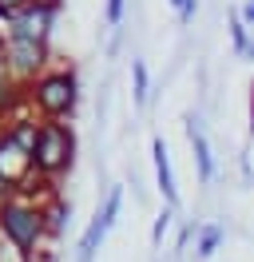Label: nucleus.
I'll return each mask as SVG.
<instances>
[{
	"label": "nucleus",
	"instance_id": "8",
	"mask_svg": "<svg viewBox=\"0 0 254 262\" xmlns=\"http://www.w3.org/2000/svg\"><path fill=\"white\" fill-rule=\"evenodd\" d=\"M151 159H155V183H159V191H163V203H167V207H179V187H175L171 155H167L163 135H151Z\"/></svg>",
	"mask_w": 254,
	"mask_h": 262
},
{
	"label": "nucleus",
	"instance_id": "10",
	"mask_svg": "<svg viewBox=\"0 0 254 262\" xmlns=\"http://www.w3.org/2000/svg\"><path fill=\"white\" fill-rule=\"evenodd\" d=\"M222 238H226V227H222V223L199 227V258H215V250L222 246Z\"/></svg>",
	"mask_w": 254,
	"mask_h": 262
},
{
	"label": "nucleus",
	"instance_id": "2",
	"mask_svg": "<svg viewBox=\"0 0 254 262\" xmlns=\"http://www.w3.org/2000/svg\"><path fill=\"white\" fill-rule=\"evenodd\" d=\"M32 103L44 112V119L60 123L64 115L76 112L79 103V80L72 68H56V72H40L32 80Z\"/></svg>",
	"mask_w": 254,
	"mask_h": 262
},
{
	"label": "nucleus",
	"instance_id": "4",
	"mask_svg": "<svg viewBox=\"0 0 254 262\" xmlns=\"http://www.w3.org/2000/svg\"><path fill=\"white\" fill-rule=\"evenodd\" d=\"M56 12H60V0H32L24 12H16V16L8 20L4 40H40V44H48V32H52Z\"/></svg>",
	"mask_w": 254,
	"mask_h": 262
},
{
	"label": "nucleus",
	"instance_id": "16",
	"mask_svg": "<svg viewBox=\"0 0 254 262\" xmlns=\"http://www.w3.org/2000/svg\"><path fill=\"white\" fill-rule=\"evenodd\" d=\"M0 4H4V8H8V12L16 16V12H24V8H28L32 0H0Z\"/></svg>",
	"mask_w": 254,
	"mask_h": 262
},
{
	"label": "nucleus",
	"instance_id": "12",
	"mask_svg": "<svg viewBox=\"0 0 254 262\" xmlns=\"http://www.w3.org/2000/svg\"><path fill=\"white\" fill-rule=\"evenodd\" d=\"M68 219H72V207L68 203H52V207H44V227H48V234H60L64 227H68Z\"/></svg>",
	"mask_w": 254,
	"mask_h": 262
},
{
	"label": "nucleus",
	"instance_id": "19",
	"mask_svg": "<svg viewBox=\"0 0 254 262\" xmlns=\"http://www.w3.org/2000/svg\"><path fill=\"white\" fill-rule=\"evenodd\" d=\"M167 4H171L175 12H179V8H183V4H187V0H167Z\"/></svg>",
	"mask_w": 254,
	"mask_h": 262
},
{
	"label": "nucleus",
	"instance_id": "3",
	"mask_svg": "<svg viewBox=\"0 0 254 262\" xmlns=\"http://www.w3.org/2000/svg\"><path fill=\"white\" fill-rule=\"evenodd\" d=\"M0 234L8 238L24 258H32L36 243L48 234V227H44V207H32L28 199H20V195L8 199V203L0 207Z\"/></svg>",
	"mask_w": 254,
	"mask_h": 262
},
{
	"label": "nucleus",
	"instance_id": "11",
	"mask_svg": "<svg viewBox=\"0 0 254 262\" xmlns=\"http://www.w3.org/2000/svg\"><path fill=\"white\" fill-rule=\"evenodd\" d=\"M226 28H230V44H235V56H246V52H250V44H254V40H250V28H246V20L235 12V16L226 20Z\"/></svg>",
	"mask_w": 254,
	"mask_h": 262
},
{
	"label": "nucleus",
	"instance_id": "18",
	"mask_svg": "<svg viewBox=\"0 0 254 262\" xmlns=\"http://www.w3.org/2000/svg\"><path fill=\"white\" fill-rule=\"evenodd\" d=\"M250 135H254V88H250Z\"/></svg>",
	"mask_w": 254,
	"mask_h": 262
},
{
	"label": "nucleus",
	"instance_id": "15",
	"mask_svg": "<svg viewBox=\"0 0 254 262\" xmlns=\"http://www.w3.org/2000/svg\"><path fill=\"white\" fill-rule=\"evenodd\" d=\"M195 12H199V0H187V4H183L175 16H179V24H190V20H195Z\"/></svg>",
	"mask_w": 254,
	"mask_h": 262
},
{
	"label": "nucleus",
	"instance_id": "13",
	"mask_svg": "<svg viewBox=\"0 0 254 262\" xmlns=\"http://www.w3.org/2000/svg\"><path fill=\"white\" fill-rule=\"evenodd\" d=\"M175 207H163V211H159V219H155V227H151V243H163V234H167V227H171V219H175Z\"/></svg>",
	"mask_w": 254,
	"mask_h": 262
},
{
	"label": "nucleus",
	"instance_id": "17",
	"mask_svg": "<svg viewBox=\"0 0 254 262\" xmlns=\"http://www.w3.org/2000/svg\"><path fill=\"white\" fill-rule=\"evenodd\" d=\"M238 16L246 20V28H250V24H254V0H246V4H242V12H238Z\"/></svg>",
	"mask_w": 254,
	"mask_h": 262
},
{
	"label": "nucleus",
	"instance_id": "5",
	"mask_svg": "<svg viewBox=\"0 0 254 262\" xmlns=\"http://www.w3.org/2000/svg\"><path fill=\"white\" fill-rule=\"evenodd\" d=\"M119 207H123V187H111L108 199H103V207L95 211V219L88 223L83 238H79V254H76V262H92V258H95V250L103 246L108 230L115 227V219H119Z\"/></svg>",
	"mask_w": 254,
	"mask_h": 262
},
{
	"label": "nucleus",
	"instance_id": "9",
	"mask_svg": "<svg viewBox=\"0 0 254 262\" xmlns=\"http://www.w3.org/2000/svg\"><path fill=\"white\" fill-rule=\"evenodd\" d=\"M131 99H135V107H147V99H151V76H147V64L143 60H131Z\"/></svg>",
	"mask_w": 254,
	"mask_h": 262
},
{
	"label": "nucleus",
	"instance_id": "6",
	"mask_svg": "<svg viewBox=\"0 0 254 262\" xmlns=\"http://www.w3.org/2000/svg\"><path fill=\"white\" fill-rule=\"evenodd\" d=\"M4 52H8V72L16 80H36V72L48 60V44L40 40H4Z\"/></svg>",
	"mask_w": 254,
	"mask_h": 262
},
{
	"label": "nucleus",
	"instance_id": "7",
	"mask_svg": "<svg viewBox=\"0 0 254 262\" xmlns=\"http://www.w3.org/2000/svg\"><path fill=\"white\" fill-rule=\"evenodd\" d=\"M187 139H190V151H195V167H199V183H215V155H210V139L203 131V119L195 112H187Z\"/></svg>",
	"mask_w": 254,
	"mask_h": 262
},
{
	"label": "nucleus",
	"instance_id": "14",
	"mask_svg": "<svg viewBox=\"0 0 254 262\" xmlns=\"http://www.w3.org/2000/svg\"><path fill=\"white\" fill-rule=\"evenodd\" d=\"M123 8H127V0H108V24L111 28L123 24Z\"/></svg>",
	"mask_w": 254,
	"mask_h": 262
},
{
	"label": "nucleus",
	"instance_id": "1",
	"mask_svg": "<svg viewBox=\"0 0 254 262\" xmlns=\"http://www.w3.org/2000/svg\"><path fill=\"white\" fill-rule=\"evenodd\" d=\"M76 163V131L68 123H56V119H44L40 123V135H36V147L28 155V167L44 179H56L64 171H72Z\"/></svg>",
	"mask_w": 254,
	"mask_h": 262
}]
</instances>
